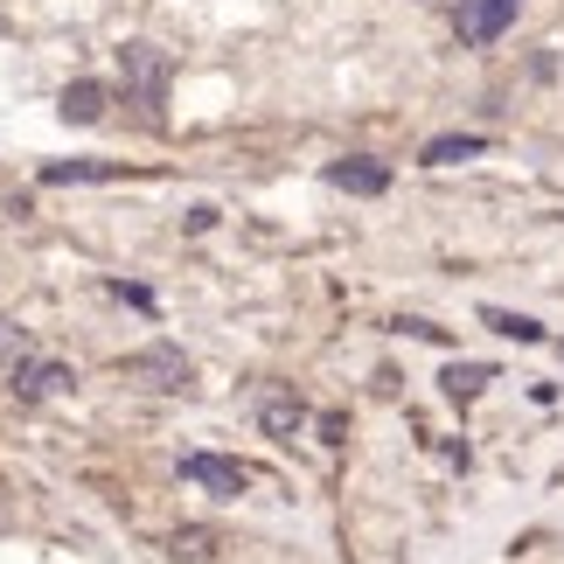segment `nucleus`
<instances>
[{"label": "nucleus", "mask_w": 564, "mask_h": 564, "mask_svg": "<svg viewBox=\"0 0 564 564\" xmlns=\"http://www.w3.org/2000/svg\"><path fill=\"white\" fill-rule=\"evenodd\" d=\"M516 8H523V0H467V8H460V35L467 42H495L516 21Z\"/></svg>", "instance_id": "nucleus-2"}, {"label": "nucleus", "mask_w": 564, "mask_h": 564, "mask_svg": "<svg viewBox=\"0 0 564 564\" xmlns=\"http://www.w3.org/2000/svg\"><path fill=\"white\" fill-rule=\"evenodd\" d=\"M328 182H335V188H349V195H383V188H390V167L370 161V154H349V161H335V167H328Z\"/></svg>", "instance_id": "nucleus-3"}, {"label": "nucleus", "mask_w": 564, "mask_h": 564, "mask_svg": "<svg viewBox=\"0 0 564 564\" xmlns=\"http://www.w3.org/2000/svg\"><path fill=\"white\" fill-rule=\"evenodd\" d=\"M488 321H495L502 335H516V341H544V328H536L530 314H488Z\"/></svg>", "instance_id": "nucleus-8"}, {"label": "nucleus", "mask_w": 564, "mask_h": 564, "mask_svg": "<svg viewBox=\"0 0 564 564\" xmlns=\"http://www.w3.org/2000/svg\"><path fill=\"white\" fill-rule=\"evenodd\" d=\"M126 383H147V390H182V383H188V362H182L175 349L133 356V362H126Z\"/></svg>", "instance_id": "nucleus-1"}, {"label": "nucleus", "mask_w": 564, "mask_h": 564, "mask_svg": "<svg viewBox=\"0 0 564 564\" xmlns=\"http://www.w3.org/2000/svg\"><path fill=\"white\" fill-rule=\"evenodd\" d=\"M21 398H50V390H63V383H77L70 370H63V362H21Z\"/></svg>", "instance_id": "nucleus-5"}, {"label": "nucleus", "mask_w": 564, "mask_h": 564, "mask_svg": "<svg viewBox=\"0 0 564 564\" xmlns=\"http://www.w3.org/2000/svg\"><path fill=\"white\" fill-rule=\"evenodd\" d=\"M98 112H105V91H98V84H70V91H63V119L91 126Z\"/></svg>", "instance_id": "nucleus-6"}, {"label": "nucleus", "mask_w": 564, "mask_h": 564, "mask_svg": "<svg viewBox=\"0 0 564 564\" xmlns=\"http://www.w3.org/2000/svg\"><path fill=\"white\" fill-rule=\"evenodd\" d=\"M182 474H188V481H203V488H216V495H237V488L251 481V474L237 467V460H209V453H188Z\"/></svg>", "instance_id": "nucleus-4"}, {"label": "nucleus", "mask_w": 564, "mask_h": 564, "mask_svg": "<svg viewBox=\"0 0 564 564\" xmlns=\"http://www.w3.org/2000/svg\"><path fill=\"white\" fill-rule=\"evenodd\" d=\"M467 154H481V140L460 133V140H432L425 147V167H446V161H467Z\"/></svg>", "instance_id": "nucleus-7"}]
</instances>
